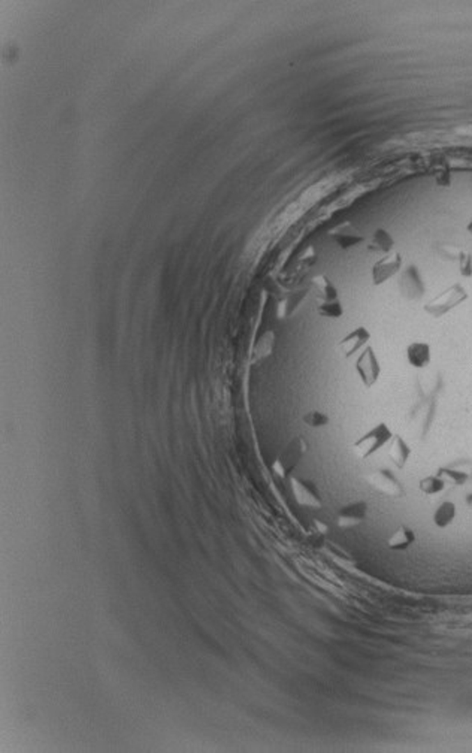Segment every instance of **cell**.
I'll return each instance as SVG.
<instances>
[{
  "mask_svg": "<svg viewBox=\"0 0 472 753\" xmlns=\"http://www.w3.org/2000/svg\"><path fill=\"white\" fill-rule=\"evenodd\" d=\"M395 245H396L395 238L383 227L375 229V232L370 238H366V248H368V251H371V253H379V254L386 256L392 253Z\"/></svg>",
  "mask_w": 472,
  "mask_h": 753,
  "instance_id": "5bb4252c",
  "label": "cell"
},
{
  "mask_svg": "<svg viewBox=\"0 0 472 753\" xmlns=\"http://www.w3.org/2000/svg\"><path fill=\"white\" fill-rule=\"evenodd\" d=\"M307 450L308 444L305 439L302 436H295L274 460V464H272V473L282 480L290 478L293 471L296 469L303 456H305Z\"/></svg>",
  "mask_w": 472,
  "mask_h": 753,
  "instance_id": "3957f363",
  "label": "cell"
},
{
  "mask_svg": "<svg viewBox=\"0 0 472 753\" xmlns=\"http://www.w3.org/2000/svg\"><path fill=\"white\" fill-rule=\"evenodd\" d=\"M402 265H404L402 254L397 253V251H392V253L383 256L372 265V271H371L372 284L375 287L383 286L384 282H387L390 278L399 274V272L402 271Z\"/></svg>",
  "mask_w": 472,
  "mask_h": 753,
  "instance_id": "52a82bcc",
  "label": "cell"
},
{
  "mask_svg": "<svg viewBox=\"0 0 472 753\" xmlns=\"http://www.w3.org/2000/svg\"><path fill=\"white\" fill-rule=\"evenodd\" d=\"M459 248H455L453 245H443L441 250H439V254L443 256L444 260H452V261H457L459 259V254H460Z\"/></svg>",
  "mask_w": 472,
  "mask_h": 753,
  "instance_id": "cb8c5ba5",
  "label": "cell"
},
{
  "mask_svg": "<svg viewBox=\"0 0 472 753\" xmlns=\"http://www.w3.org/2000/svg\"><path fill=\"white\" fill-rule=\"evenodd\" d=\"M457 517V508L453 501H444L436 507L432 515V522L438 529H447L455 523Z\"/></svg>",
  "mask_w": 472,
  "mask_h": 753,
  "instance_id": "e0dca14e",
  "label": "cell"
},
{
  "mask_svg": "<svg viewBox=\"0 0 472 753\" xmlns=\"http://www.w3.org/2000/svg\"><path fill=\"white\" fill-rule=\"evenodd\" d=\"M274 347H275V335L272 330H268L261 335L257 344L254 345L253 354H251V363H260L265 359H268L272 354V351H274Z\"/></svg>",
  "mask_w": 472,
  "mask_h": 753,
  "instance_id": "ac0fdd59",
  "label": "cell"
},
{
  "mask_svg": "<svg viewBox=\"0 0 472 753\" xmlns=\"http://www.w3.org/2000/svg\"><path fill=\"white\" fill-rule=\"evenodd\" d=\"M368 502L354 501L342 505L337 512V525L341 529H351L360 526L368 517Z\"/></svg>",
  "mask_w": 472,
  "mask_h": 753,
  "instance_id": "30bf717a",
  "label": "cell"
},
{
  "mask_svg": "<svg viewBox=\"0 0 472 753\" xmlns=\"http://www.w3.org/2000/svg\"><path fill=\"white\" fill-rule=\"evenodd\" d=\"M416 540L417 537L413 528L401 525L389 538H387V547L393 552H406L408 549L413 547Z\"/></svg>",
  "mask_w": 472,
  "mask_h": 753,
  "instance_id": "2e32d148",
  "label": "cell"
},
{
  "mask_svg": "<svg viewBox=\"0 0 472 753\" xmlns=\"http://www.w3.org/2000/svg\"><path fill=\"white\" fill-rule=\"evenodd\" d=\"M465 502H466V505H468V507H469V508L472 510V494H469V495L466 496Z\"/></svg>",
  "mask_w": 472,
  "mask_h": 753,
  "instance_id": "d4e9b609",
  "label": "cell"
},
{
  "mask_svg": "<svg viewBox=\"0 0 472 753\" xmlns=\"http://www.w3.org/2000/svg\"><path fill=\"white\" fill-rule=\"evenodd\" d=\"M393 436L395 434L389 425L383 422L376 423L368 432H365L360 438L356 439L353 444V453L360 460L370 459L375 453H379L381 448L389 447Z\"/></svg>",
  "mask_w": 472,
  "mask_h": 753,
  "instance_id": "6da1fadb",
  "label": "cell"
},
{
  "mask_svg": "<svg viewBox=\"0 0 472 753\" xmlns=\"http://www.w3.org/2000/svg\"><path fill=\"white\" fill-rule=\"evenodd\" d=\"M399 291L406 301H418L425 296V282L416 265L406 266L399 277Z\"/></svg>",
  "mask_w": 472,
  "mask_h": 753,
  "instance_id": "9c48e42d",
  "label": "cell"
},
{
  "mask_svg": "<svg viewBox=\"0 0 472 753\" xmlns=\"http://www.w3.org/2000/svg\"><path fill=\"white\" fill-rule=\"evenodd\" d=\"M311 287H312L314 296H316V301H317L319 305H323V303H330V302L341 301L338 289L332 284V281L326 275L314 277L312 282H311Z\"/></svg>",
  "mask_w": 472,
  "mask_h": 753,
  "instance_id": "4fadbf2b",
  "label": "cell"
},
{
  "mask_svg": "<svg viewBox=\"0 0 472 753\" xmlns=\"http://www.w3.org/2000/svg\"><path fill=\"white\" fill-rule=\"evenodd\" d=\"M302 420H303V423H305L310 427H312V429H320V427L328 426L329 422H330V418H329L328 414H324L321 411H310V413H307L305 416L302 417Z\"/></svg>",
  "mask_w": 472,
  "mask_h": 753,
  "instance_id": "7402d4cb",
  "label": "cell"
},
{
  "mask_svg": "<svg viewBox=\"0 0 472 753\" xmlns=\"http://www.w3.org/2000/svg\"><path fill=\"white\" fill-rule=\"evenodd\" d=\"M468 298H469L468 290L460 284V282H456V284H452L446 290H443L441 293H438V295L434 296L431 301H427L425 303L423 310L431 317L439 319L446 316V314H448L452 310L457 308L460 303H464Z\"/></svg>",
  "mask_w": 472,
  "mask_h": 753,
  "instance_id": "7a4b0ae2",
  "label": "cell"
},
{
  "mask_svg": "<svg viewBox=\"0 0 472 753\" xmlns=\"http://www.w3.org/2000/svg\"><path fill=\"white\" fill-rule=\"evenodd\" d=\"M466 230H468V232H469V234H471V236H472V220H471V222L468 223V226H466Z\"/></svg>",
  "mask_w": 472,
  "mask_h": 753,
  "instance_id": "484cf974",
  "label": "cell"
},
{
  "mask_svg": "<svg viewBox=\"0 0 472 753\" xmlns=\"http://www.w3.org/2000/svg\"><path fill=\"white\" fill-rule=\"evenodd\" d=\"M329 236L333 243L344 251L350 250L353 247H358L362 243H366V236L353 222H342L337 226H333L329 230Z\"/></svg>",
  "mask_w": 472,
  "mask_h": 753,
  "instance_id": "ba28073f",
  "label": "cell"
},
{
  "mask_svg": "<svg viewBox=\"0 0 472 753\" xmlns=\"http://www.w3.org/2000/svg\"><path fill=\"white\" fill-rule=\"evenodd\" d=\"M457 265H459V272L460 275H462L464 278H471L472 277V254L468 253V251L462 250L459 254V259H457Z\"/></svg>",
  "mask_w": 472,
  "mask_h": 753,
  "instance_id": "603a6c76",
  "label": "cell"
},
{
  "mask_svg": "<svg viewBox=\"0 0 472 753\" xmlns=\"http://www.w3.org/2000/svg\"><path fill=\"white\" fill-rule=\"evenodd\" d=\"M372 335L365 326H359L349 332L345 337L338 342V349L345 359H350L356 353H359L365 347H368V342L371 341Z\"/></svg>",
  "mask_w": 472,
  "mask_h": 753,
  "instance_id": "8fae6325",
  "label": "cell"
},
{
  "mask_svg": "<svg viewBox=\"0 0 472 753\" xmlns=\"http://www.w3.org/2000/svg\"><path fill=\"white\" fill-rule=\"evenodd\" d=\"M356 372H358L362 384L366 389H372V387L379 383L381 375V365L374 347H365L362 353L356 359Z\"/></svg>",
  "mask_w": 472,
  "mask_h": 753,
  "instance_id": "5b68a950",
  "label": "cell"
},
{
  "mask_svg": "<svg viewBox=\"0 0 472 753\" xmlns=\"http://www.w3.org/2000/svg\"><path fill=\"white\" fill-rule=\"evenodd\" d=\"M290 489L298 505L311 508V510H320L323 507V498L317 485L311 480L290 477Z\"/></svg>",
  "mask_w": 472,
  "mask_h": 753,
  "instance_id": "8992f818",
  "label": "cell"
},
{
  "mask_svg": "<svg viewBox=\"0 0 472 753\" xmlns=\"http://www.w3.org/2000/svg\"><path fill=\"white\" fill-rule=\"evenodd\" d=\"M436 476L441 477L447 486H455V487H462L465 486L471 476L468 471L465 469H459V468H455V466H441L436 469Z\"/></svg>",
  "mask_w": 472,
  "mask_h": 753,
  "instance_id": "d6986e66",
  "label": "cell"
},
{
  "mask_svg": "<svg viewBox=\"0 0 472 753\" xmlns=\"http://www.w3.org/2000/svg\"><path fill=\"white\" fill-rule=\"evenodd\" d=\"M418 489H420L422 494L426 496H436V495H441L447 489V483L436 474L426 476L418 481Z\"/></svg>",
  "mask_w": 472,
  "mask_h": 753,
  "instance_id": "ffe728a7",
  "label": "cell"
},
{
  "mask_svg": "<svg viewBox=\"0 0 472 753\" xmlns=\"http://www.w3.org/2000/svg\"><path fill=\"white\" fill-rule=\"evenodd\" d=\"M406 360L414 370H425L432 362V349L425 341H414L406 347Z\"/></svg>",
  "mask_w": 472,
  "mask_h": 753,
  "instance_id": "7c38bea8",
  "label": "cell"
},
{
  "mask_svg": "<svg viewBox=\"0 0 472 753\" xmlns=\"http://www.w3.org/2000/svg\"><path fill=\"white\" fill-rule=\"evenodd\" d=\"M366 481H368V485L374 490L379 492V494L383 496L401 499L406 495V490L402 485V481L387 468L376 469L374 471V473L368 474L366 476Z\"/></svg>",
  "mask_w": 472,
  "mask_h": 753,
  "instance_id": "277c9868",
  "label": "cell"
},
{
  "mask_svg": "<svg viewBox=\"0 0 472 753\" xmlns=\"http://www.w3.org/2000/svg\"><path fill=\"white\" fill-rule=\"evenodd\" d=\"M317 312L321 317L326 319H341L344 316V308L341 301L323 303V305H317Z\"/></svg>",
  "mask_w": 472,
  "mask_h": 753,
  "instance_id": "44dd1931",
  "label": "cell"
},
{
  "mask_svg": "<svg viewBox=\"0 0 472 753\" xmlns=\"http://www.w3.org/2000/svg\"><path fill=\"white\" fill-rule=\"evenodd\" d=\"M411 453H413L411 446L408 444L401 435H395L389 444V450H387V456H389V459L392 460V464L396 468L404 469L408 464V460L411 459Z\"/></svg>",
  "mask_w": 472,
  "mask_h": 753,
  "instance_id": "9a60e30c",
  "label": "cell"
}]
</instances>
